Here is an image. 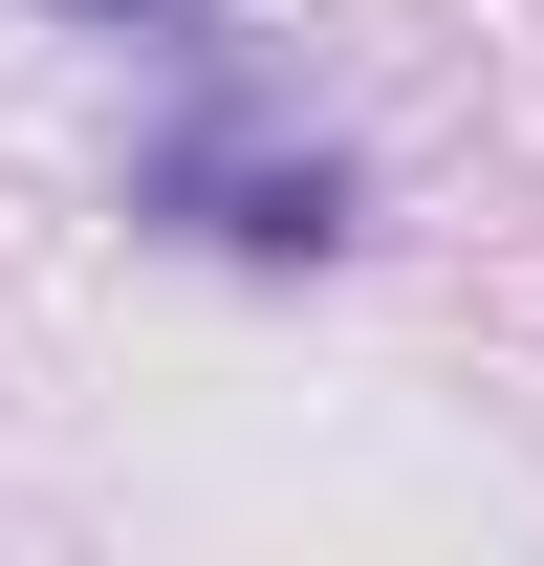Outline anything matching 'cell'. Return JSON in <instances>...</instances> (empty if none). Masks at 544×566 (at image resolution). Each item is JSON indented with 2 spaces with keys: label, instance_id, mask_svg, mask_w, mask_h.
<instances>
[{
  "label": "cell",
  "instance_id": "1",
  "mask_svg": "<svg viewBox=\"0 0 544 566\" xmlns=\"http://www.w3.org/2000/svg\"><path fill=\"white\" fill-rule=\"evenodd\" d=\"M153 218H197V240H240V262H327L348 240V175H327V132H240V109H175L153 132Z\"/></svg>",
  "mask_w": 544,
  "mask_h": 566
},
{
  "label": "cell",
  "instance_id": "2",
  "mask_svg": "<svg viewBox=\"0 0 544 566\" xmlns=\"http://www.w3.org/2000/svg\"><path fill=\"white\" fill-rule=\"evenodd\" d=\"M66 22H218V0H66Z\"/></svg>",
  "mask_w": 544,
  "mask_h": 566
}]
</instances>
